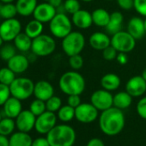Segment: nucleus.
Listing matches in <instances>:
<instances>
[{
  "instance_id": "7ed1b4c3",
  "label": "nucleus",
  "mask_w": 146,
  "mask_h": 146,
  "mask_svg": "<svg viewBox=\"0 0 146 146\" xmlns=\"http://www.w3.org/2000/svg\"><path fill=\"white\" fill-rule=\"evenodd\" d=\"M76 137L75 130L66 124L56 125L46 134V138L51 146H73Z\"/></svg>"
},
{
  "instance_id": "09e8293b",
  "label": "nucleus",
  "mask_w": 146,
  "mask_h": 146,
  "mask_svg": "<svg viewBox=\"0 0 146 146\" xmlns=\"http://www.w3.org/2000/svg\"><path fill=\"white\" fill-rule=\"evenodd\" d=\"M0 146H10V138L7 136L0 134Z\"/></svg>"
},
{
  "instance_id": "9d476101",
  "label": "nucleus",
  "mask_w": 146,
  "mask_h": 146,
  "mask_svg": "<svg viewBox=\"0 0 146 146\" xmlns=\"http://www.w3.org/2000/svg\"><path fill=\"white\" fill-rule=\"evenodd\" d=\"M90 103L93 104L99 111L102 112L113 107V96L111 94V91L104 89L98 90L91 95Z\"/></svg>"
},
{
  "instance_id": "4be33fe9",
  "label": "nucleus",
  "mask_w": 146,
  "mask_h": 146,
  "mask_svg": "<svg viewBox=\"0 0 146 146\" xmlns=\"http://www.w3.org/2000/svg\"><path fill=\"white\" fill-rule=\"evenodd\" d=\"M15 5L18 15L28 17L33 15L36 6L38 5V2L37 0H16Z\"/></svg>"
},
{
  "instance_id": "6e6552de",
  "label": "nucleus",
  "mask_w": 146,
  "mask_h": 146,
  "mask_svg": "<svg viewBox=\"0 0 146 146\" xmlns=\"http://www.w3.org/2000/svg\"><path fill=\"white\" fill-rule=\"evenodd\" d=\"M111 46H113L119 52L128 53L136 46V39L127 31H119L112 35Z\"/></svg>"
},
{
  "instance_id": "e433bc0d",
  "label": "nucleus",
  "mask_w": 146,
  "mask_h": 146,
  "mask_svg": "<svg viewBox=\"0 0 146 146\" xmlns=\"http://www.w3.org/2000/svg\"><path fill=\"white\" fill-rule=\"evenodd\" d=\"M62 106H63L62 105V100L58 96H52L51 98H49L46 102V110L50 111V112L56 113L60 109V108Z\"/></svg>"
},
{
  "instance_id": "cd10ccee",
  "label": "nucleus",
  "mask_w": 146,
  "mask_h": 146,
  "mask_svg": "<svg viewBox=\"0 0 146 146\" xmlns=\"http://www.w3.org/2000/svg\"><path fill=\"white\" fill-rule=\"evenodd\" d=\"M13 41L16 48L22 52H27L31 50L33 39H31L24 32H21Z\"/></svg>"
},
{
  "instance_id": "9b49d317",
  "label": "nucleus",
  "mask_w": 146,
  "mask_h": 146,
  "mask_svg": "<svg viewBox=\"0 0 146 146\" xmlns=\"http://www.w3.org/2000/svg\"><path fill=\"white\" fill-rule=\"evenodd\" d=\"M98 109L91 103H81L75 108V118L80 123L90 124L94 122L99 113Z\"/></svg>"
},
{
  "instance_id": "b1692460",
  "label": "nucleus",
  "mask_w": 146,
  "mask_h": 146,
  "mask_svg": "<svg viewBox=\"0 0 146 146\" xmlns=\"http://www.w3.org/2000/svg\"><path fill=\"white\" fill-rule=\"evenodd\" d=\"M33 139L29 132L18 131L10 137V146H31Z\"/></svg>"
},
{
  "instance_id": "49530a36",
  "label": "nucleus",
  "mask_w": 146,
  "mask_h": 146,
  "mask_svg": "<svg viewBox=\"0 0 146 146\" xmlns=\"http://www.w3.org/2000/svg\"><path fill=\"white\" fill-rule=\"evenodd\" d=\"M86 146H105L104 142L99 137H94L89 140Z\"/></svg>"
},
{
  "instance_id": "603ef678",
  "label": "nucleus",
  "mask_w": 146,
  "mask_h": 146,
  "mask_svg": "<svg viewBox=\"0 0 146 146\" xmlns=\"http://www.w3.org/2000/svg\"><path fill=\"white\" fill-rule=\"evenodd\" d=\"M16 0H0V2L3 4H7V3H13Z\"/></svg>"
},
{
  "instance_id": "c756f323",
  "label": "nucleus",
  "mask_w": 146,
  "mask_h": 146,
  "mask_svg": "<svg viewBox=\"0 0 146 146\" xmlns=\"http://www.w3.org/2000/svg\"><path fill=\"white\" fill-rule=\"evenodd\" d=\"M16 127V121L12 118L3 117L0 120V134L9 136L13 133Z\"/></svg>"
},
{
  "instance_id": "a878e982",
  "label": "nucleus",
  "mask_w": 146,
  "mask_h": 146,
  "mask_svg": "<svg viewBox=\"0 0 146 146\" xmlns=\"http://www.w3.org/2000/svg\"><path fill=\"white\" fill-rule=\"evenodd\" d=\"M92 20H93V24L98 26V27H107L108 23H109V20H110V16L111 14L102 9V8H98V9H96L92 13Z\"/></svg>"
},
{
  "instance_id": "f704fd0d",
  "label": "nucleus",
  "mask_w": 146,
  "mask_h": 146,
  "mask_svg": "<svg viewBox=\"0 0 146 146\" xmlns=\"http://www.w3.org/2000/svg\"><path fill=\"white\" fill-rule=\"evenodd\" d=\"M29 110L37 117L40 114H42L44 112L46 111V102L41 101L40 99L34 100L29 106Z\"/></svg>"
},
{
  "instance_id": "ddd939ff",
  "label": "nucleus",
  "mask_w": 146,
  "mask_h": 146,
  "mask_svg": "<svg viewBox=\"0 0 146 146\" xmlns=\"http://www.w3.org/2000/svg\"><path fill=\"white\" fill-rule=\"evenodd\" d=\"M56 14L57 9L53 7L49 2H47L39 4L33 13V17L34 19L38 20L42 23H47L51 22Z\"/></svg>"
},
{
  "instance_id": "3c124183",
  "label": "nucleus",
  "mask_w": 146,
  "mask_h": 146,
  "mask_svg": "<svg viewBox=\"0 0 146 146\" xmlns=\"http://www.w3.org/2000/svg\"><path fill=\"white\" fill-rule=\"evenodd\" d=\"M141 76H142V78L146 81V68H144V69H143V70L142 71Z\"/></svg>"
},
{
  "instance_id": "a19ab883",
  "label": "nucleus",
  "mask_w": 146,
  "mask_h": 146,
  "mask_svg": "<svg viewBox=\"0 0 146 146\" xmlns=\"http://www.w3.org/2000/svg\"><path fill=\"white\" fill-rule=\"evenodd\" d=\"M137 114L143 119H146V96L141 98L136 107Z\"/></svg>"
},
{
  "instance_id": "f257e3e1",
  "label": "nucleus",
  "mask_w": 146,
  "mask_h": 146,
  "mask_svg": "<svg viewBox=\"0 0 146 146\" xmlns=\"http://www.w3.org/2000/svg\"><path fill=\"white\" fill-rule=\"evenodd\" d=\"M125 123L123 111L115 107L102 111L99 117L100 129L108 136H115L120 133L125 127Z\"/></svg>"
},
{
  "instance_id": "473e14b6",
  "label": "nucleus",
  "mask_w": 146,
  "mask_h": 146,
  "mask_svg": "<svg viewBox=\"0 0 146 146\" xmlns=\"http://www.w3.org/2000/svg\"><path fill=\"white\" fill-rule=\"evenodd\" d=\"M16 73L12 71L8 66L1 67L0 69V83L10 86L16 79Z\"/></svg>"
},
{
  "instance_id": "a18cd8bd",
  "label": "nucleus",
  "mask_w": 146,
  "mask_h": 146,
  "mask_svg": "<svg viewBox=\"0 0 146 146\" xmlns=\"http://www.w3.org/2000/svg\"><path fill=\"white\" fill-rule=\"evenodd\" d=\"M31 146H51L46 137H37L33 140Z\"/></svg>"
},
{
  "instance_id": "1a4fd4ad",
  "label": "nucleus",
  "mask_w": 146,
  "mask_h": 146,
  "mask_svg": "<svg viewBox=\"0 0 146 146\" xmlns=\"http://www.w3.org/2000/svg\"><path fill=\"white\" fill-rule=\"evenodd\" d=\"M22 32L21 22L15 18L6 19L0 24V35L5 42H11Z\"/></svg>"
},
{
  "instance_id": "f8f14e48",
  "label": "nucleus",
  "mask_w": 146,
  "mask_h": 146,
  "mask_svg": "<svg viewBox=\"0 0 146 146\" xmlns=\"http://www.w3.org/2000/svg\"><path fill=\"white\" fill-rule=\"evenodd\" d=\"M57 118L55 113L46 110L36 117L35 129L40 134H47L57 125Z\"/></svg>"
},
{
  "instance_id": "864d4df0",
  "label": "nucleus",
  "mask_w": 146,
  "mask_h": 146,
  "mask_svg": "<svg viewBox=\"0 0 146 146\" xmlns=\"http://www.w3.org/2000/svg\"><path fill=\"white\" fill-rule=\"evenodd\" d=\"M4 40H3V38L1 37V35H0V47H1L2 46H3V44H4Z\"/></svg>"
},
{
  "instance_id": "393cba45",
  "label": "nucleus",
  "mask_w": 146,
  "mask_h": 146,
  "mask_svg": "<svg viewBox=\"0 0 146 146\" xmlns=\"http://www.w3.org/2000/svg\"><path fill=\"white\" fill-rule=\"evenodd\" d=\"M123 21H124V17L121 12L114 11V12L111 13L109 23H108V26L106 27L108 33L113 35L115 33L121 31Z\"/></svg>"
},
{
  "instance_id": "a211bd4d",
  "label": "nucleus",
  "mask_w": 146,
  "mask_h": 146,
  "mask_svg": "<svg viewBox=\"0 0 146 146\" xmlns=\"http://www.w3.org/2000/svg\"><path fill=\"white\" fill-rule=\"evenodd\" d=\"M71 16L72 23L80 29H87L93 24L92 15L88 11L80 9Z\"/></svg>"
},
{
  "instance_id": "4c0bfd02",
  "label": "nucleus",
  "mask_w": 146,
  "mask_h": 146,
  "mask_svg": "<svg viewBox=\"0 0 146 146\" xmlns=\"http://www.w3.org/2000/svg\"><path fill=\"white\" fill-rule=\"evenodd\" d=\"M84 58L80 54H76L69 57V65L74 70H80L84 66Z\"/></svg>"
},
{
  "instance_id": "c85d7f7f",
  "label": "nucleus",
  "mask_w": 146,
  "mask_h": 146,
  "mask_svg": "<svg viewBox=\"0 0 146 146\" xmlns=\"http://www.w3.org/2000/svg\"><path fill=\"white\" fill-rule=\"evenodd\" d=\"M43 24L44 23L39 22L36 19L31 20L26 24L24 33L28 35L31 39H35L42 34L43 29H44Z\"/></svg>"
},
{
  "instance_id": "6ab92c4d",
  "label": "nucleus",
  "mask_w": 146,
  "mask_h": 146,
  "mask_svg": "<svg viewBox=\"0 0 146 146\" xmlns=\"http://www.w3.org/2000/svg\"><path fill=\"white\" fill-rule=\"evenodd\" d=\"M89 42L90 46L96 51H103L105 48L111 45V39L110 37L102 32H95L93 33L90 39Z\"/></svg>"
},
{
  "instance_id": "2f4dec72",
  "label": "nucleus",
  "mask_w": 146,
  "mask_h": 146,
  "mask_svg": "<svg viewBox=\"0 0 146 146\" xmlns=\"http://www.w3.org/2000/svg\"><path fill=\"white\" fill-rule=\"evenodd\" d=\"M58 118L63 122H69L75 118V108L70 105H64L58 111Z\"/></svg>"
},
{
  "instance_id": "4d7b16f0",
  "label": "nucleus",
  "mask_w": 146,
  "mask_h": 146,
  "mask_svg": "<svg viewBox=\"0 0 146 146\" xmlns=\"http://www.w3.org/2000/svg\"><path fill=\"white\" fill-rule=\"evenodd\" d=\"M2 118H3V115H2V113H1V111H0V120L2 119Z\"/></svg>"
},
{
  "instance_id": "c03bdc74",
  "label": "nucleus",
  "mask_w": 146,
  "mask_h": 146,
  "mask_svg": "<svg viewBox=\"0 0 146 146\" xmlns=\"http://www.w3.org/2000/svg\"><path fill=\"white\" fill-rule=\"evenodd\" d=\"M118 5L124 11H130L134 8V0H116Z\"/></svg>"
},
{
  "instance_id": "423d86ee",
  "label": "nucleus",
  "mask_w": 146,
  "mask_h": 146,
  "mask_svg": "<svg viewBox=\"0 0 146 146\" xmlns=\"http://www.w3.org/2000/svg\"><path fill=\"white\" fill-rule=\"evenodd\" d=\"M35 83L29 78L19 77L16 78L13 83L10 85L11 96H14L21 101L29 99L34 95Z\"/></svg>"
},
{
  "instance_id": "6e6d98bb",
  "label": "nucleus",
  "mask_w": 146,
  "mask_h": 146,
  "mask_svg": "<svg viewBox=\"0 0 146 146\" xmlns=\"http://www.w3.org/2000/svg\"><path fill=\"white\" fill-rule=\"evenodd\" d=\"M82 1L85 2V3H90V2H92L93 0H82Z\"/></svg>"
},
{
  "instance_id": "5701e85b",
  "label": "nucleus",
  "mask_w": 146,
  "mask_h": 146,
  "mask_svg": "<svg viewBox=\"0 0 146 146\" xmlns=\"http://www.w3.org/2000/svg\"><path fill=\"white\" fill-rule=\"evenodd\" d=\"M121 80L119 77L114 73H108L101 78V86L108 91H114L119 88Z\"/></svg>"
},
{
  "instance_id": "2eb2a0df",
  "label": "nucleus",
  "mask_w": 146,
  "mask_h": 146,
  "mask_svg": "<svg viewBox=\"0 0 146 146\" xmlns=\"http://www.w3.org/2000/svg\"><path fill=\"white\" fill-rule=\"evenodd\" d=\"M125 91L132 97H140L146 92V81L142 76H134L127 81Z\"/></svg>"
},
{
  "instance_id": "f03ea898",
  "label": "nucleus",
  "mask_w": 146,
  "mask_h": 146,
  "mask_svg": "<svg viewBox=\"0 0 146 146\" xmlns=\"http://www.w3.org/2000/svg\"><path fill=\"white\" fill-rule=\"evenodd\" d=\"M85 80L84 77L77 70L66 71L58 80L60 90L67 95H81L85 90Z\"/></svg>"
},
{
  "instance_id": "5fc2aeb1",
  "label": "nucleus",
  "mask_w": 146,
  "mask_h": 146,
  "mask_svg": "<svg viewBox=\"0 0 146 146\" xmlns=\"http://www.w3.org/2000/svg\"><path fill=\"white\" fill-rule=\"evenodd\" d=\"M143 24H144V29H145V33H146V17L143 20Z\"/></svg>"
},
{
  "instance_id": "13d9d810",
  "label": "nucleus",
  "mask_w": 146,
  "mask_h": 146,
  "mask_svg": "<svg viewBox=\"0 0 146 146\" xmlns=\"http://www.w3.org/2000/svg\"><path fill=\"white\" fill-rule=\"evenodd\" d=\"M108 1H113V0H108Z\"/></svg>"
},
{
  "instance_id": "79ce46f5",
  "label": "nucleus",
  "mask_w": 146,
  "mask_h": 146,
  "mask_svg": "<svg viewBox=\"0 0 146 146\" xmlns=\"http://www.w3.org/2000/svg\"><path fill=\"white\" fill-rule=\"evenodd\" d=\"M134 9L139 15L146 17V0H134Z\"/></svg>"
},
{
  "instance_id": "f3484780",
  "label": "nucleus",
  "mask_w": 146,
  "mask_h": 146,
  "mask_svg": "<svg viewBox=\"0 0 146 146\" xmlns=\"http://www.w3.org/2000/svg\"><path fill=\"white\" fill-rule=\"evenodd\" d=\"M7 66L16 74H23L29 69V59L23 54L17 53L9 61H7Z\"/></svg>"
},
{
  "instance_id": "dca6fc26",
  "label": "nucleus",
  "mask_w": 146,
  "mask_h": 146,
  "mask_svg": "<svg viewBox=\"0 0 146 146\" xmlns=\"http://www.w3.org/2000/svg\"><path fill=\"white\" fill-rule=\"evenodd\" d=\"M34 96L36 99L46 102L54 96V89L52 84L46 80H40L35 84Z\"/></svg>"
},
{
  "instance_id": "58836bf2",
  "label": "nucleus",
  "mask_w": 146,
  "mask_h": 146,
  "mask_svg": "<svg viewBox=\"0 0 146 146\" xmlns=\"http://www.w3.org/2000/svg\"><path fill=\"white\" fill-rule=\"evenodd\" d=\"M11 96L10 86L0 83V107L4 106L7 100Z\"/></svg>"
},
{
  "instance_id": "c9c22d12",
  "label": "nucleus",
  "mask_w": 146,
  "mask_h": 146,
  "mask_svg": "<svg viewBox=\"0 0 146 146\" xmlns=\"http://www.w3.org/2000/svg\"><path fill=\"white\" fill-rule=\"evenodd\" d=\"M63 7L65 13L73 15L80 10L81 5L78 0H65L63 4Z\"/></svg>"
},
{
  "instance_id": "ea45409f",
  "label": "nucleus",
  "mask_w": 146,
  "mask_h": 146,
  "mask_svg": "<svg viewBox=\"0 0 146 146\" xmlns=\"http://www.w3.org/2000/svg\"><path fill=\"white\" fill-rule=\"evenodd\" d=\"M119 52L113 46H109L107 48H105L102 51V57L104 59L108 60V61H112L113 59H116L117 55H118Z\"/></svg>"
},
{
  "instance_id": "72a5a7b5",
  "label": "nucleus",
  "mask_w": 146,
  "mask_h": 146,
  "mask_svg": "<svg viewBox=\"0 0 146 146\" xmlns=\"http://www.w3.org/2000/svg\"><path fill=\"white\" fill-rule=\"evenodd\" d=\"M17 48L14 45L5 44L0 48V58L5 61H9L13 56L17 54Z\"/></svg>"
},
{
  "instance_id": "bb28decb",
  "label": "nucleus",
  "mask_w": 146,
  "mask_h": 146,
  "mask_svg": "<svg viewBox=\"0 0 146 146\" xmlns=\"http://www.w3.org/2000/svg\"><path fill=\"white\" fill-rule=\"evenodd\" d=\"M132 102V96L126 91L118 92L113 96V107L119 109L128 108Z\"/></svg>"
},
{
  "instance_id": "20e7f679",
  "label": "nucleus",
  "mask_w": 146,
  "mask_h": 146,
  "mask_svg": "<svg viewBox=\"0 0 146 146\" xmlns=\"http://www.w3.org/2000/svg\"><path fill=\"white\" fill-rule=\"evenodd\" d=\"M62 49L67 56L80 54L85 46V38L78 31H71L62 39Z\"/></svg>"
},
{
  "instance_id": "4468645a",
  "label": "nucleus",
  "mask_w": 146,
  "mask_h": 146,
  "mask_svg": "<svg viewBox=\"0 0 146 146\" xmlns=\"http://www.w3.org/2000/svg\"><path fill=\"white\" fill-rule=\"evenodd\" d=\"M16 126L18 131L29 132L35 128L36 116L29 110H23L16 118Z\"/></svg>"
},
{
  "instance_id": "37998d69",
  "label": "nucleus",
  "mask_w": 146,
  "mask_h": 146,
  "mask_svg": "<svg viewBox=\"0 0 146 146\" xmlns=\"http://www.w3.org/2000/svg\"><path fill=\"white\" fill-rule=\"evenodd\" d=\"M81 98L79 95H70L68 96L67 98V104L70 105L72 108H78L80 104H81Z\"/></svg>"
},
{
  "instance_id": "de8ad7c7",
  "label": "nucleus",
  "mask_w": 146,
  "mask_h": 146,
  "mask_svg": "<svg viewBox=\"0 0 146 146\" xmlns=\"http://www.w3.org/2000/svg\"><path fill=\"white\" fill-rule=\"evenodd\" d=\"M116 60H117V62L119 64L124 65V64H127V62H128V57H127V55H126L125 52H119L118 55H117Z\"/></svg>"
},
{
  "instance_id": "052dcab7",
  "label": "nucleus",
  "mask_w": 146,
  "mask_h": 146,
  "mask_svg": "<svg viewBox=\"0 0 146 146\" xmlns=\"http://www.w3.org/2000/svg\"><path fill=\"white\" fill-rule=\"evenodd\" d=\"M0 69H1V66H0Z\"/></svg>"
},
{
  "instance_id": "aec40b11",
  "label": "nucleus",
  "mask_w": 146,
  "mask_h": 146,
  "mask_svg": "<svg viewBox=\"0 0 146 146\" xmlns=\"http://www.w3.org/2000/svg\"><path fill=\"white\" fill-rule=\"evenodd\" d=\"M22 111V101L14 96H11L3 106V112L5 117L16 119Z\"/></svg>"
},
{
  "instance_id": "39448f33",
  "label": "nucleus",
  "mask_w": 146,
  "mask_h": 146,
  "mask_svg": "<svg viewBox=\"0 0 146 146\" xmlns=\"http://www.w3.org/2000/svg\"><path fill=\"white\" fill-rule=\"evenodd\" d=\"M51 34L58 39H63L72 31V22L65 13L57 12L49 23Z\"/></svg>"
},
{
  "instance_id": "8fccbe9b",
  "label": "nucleus",
  "mask_w": 146,
  "mask_h": 146,
  "mask_svg": "<svg viewBox=\"0 0 146 146\" xmlns=\"http://www.w3.org/2000/svg\"><path fill=\"white\" fill-rule=\"evenodd\" d=\"M48 2L56 9H58V7H60L63 5V0H49Z\"/></svg>"
},
{
  "instance_id": "0eeeda50",
  "label": "nucleus",
  "mask_w": 146,
  "mask_h": 146,
  "mask_svg": "<svg viewBox=\"0 0 146 146\" xmlns=\"http://www.w3.org/2000/svg\"><path fill=\"white\" fill-rule=\"evenodd\" d=\"M56 49L55 40L48 35L41 34L38 37L33 39L31 51L34 55L38 57H46L52 54Z\"/></svg>"
},
{
  "instance_id": "7c9ffc66",
  "label": "nucleus",
  "mask_w": 146,
  "mask_h": 146,
  "mask_svg": "<svg viewBox=\"0 0 146 146\" xmlns=\"http://www.w3.org/2000/svg\"><path fill=\"white\" fill-rule=\"evenodd\" d=\"M17 15H18V13L15 4L7 3V4L1 5V8H0V17H2L4 20L15 18Z\"/></svg>"
},
{
  "instance_id": "bf43d9fd",
  "label": "nucleus",
  "mask_w": 146,
  "mask_h": 146,
  "mask_svg": "<svg viewBox=\"0 0 146 146\" xmlns=\"http://www.w3.org/2000/svg\"><path fill=\"white\" fill-rule=\"evenodd\" d=\"M45 1H49V0H45Z\"/></svg>"
},
{
  "instance_id": "412c9836",
  "label": "nucleus",
  "mask_w": 146,
  "mask_h": 146,
  "mask_svg": "<svg viewBox=\"0 0 146 146\" xmlns=\"http://www.w3.org/2000/svg\"><path fill=\"white\" fill-rule=\"evenodd\" d=\"M127 32L136 40L142 39L146 34L143 20L138 17H134L131 18L127 23Z\"/></svg>"
}]
</instances>
